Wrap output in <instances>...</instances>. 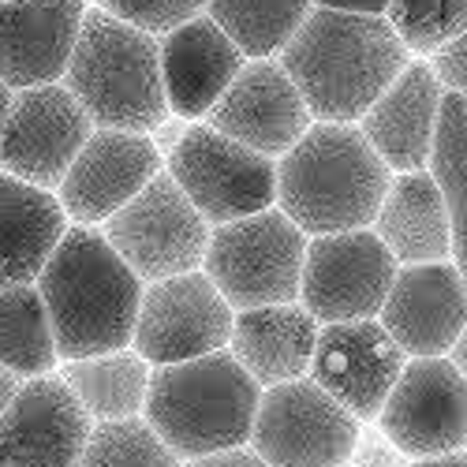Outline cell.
Listing matches in <instances>:
<instances>
[{"label": "cell", "mask_w": 467, "mask_h": 467, "mask_svg": "<svg viewBox=\"0 0 467 467\" xmlns=\"http://www.w3.org/2000/svg\"><path fill=\"white\" fill-rule=\"evenodd\" d=\"M232 322H236V310L202 269L153 281L142 288L131 352H139L150 367L202 359L228 348Z\"/></svg>", "instance_id": "11"}, {"label": "cell", "mask_w": 467, "mask_h": 467, "mask_svg": "<svg viewBox=\"0 0 467 467\" xmlns=\"http://www.w3.org/2000/svg\"><path fill=\"white\" fill-rule=\"evenodd\" d=\"M183 467H269L254 449L240 445V449H224V452H210L199 460H187Z\"/></svg>", "instance_id": "34"}, {"label": "cell", "mask_w": 467, "mask_h": 467, "mask_svg": "<svg viewBox=\"0 0 467 467\" xmlns=\"http://www.w3.org/2000/svg\"><path fill=\"white\" fill-rule=\"evenodd\" d=\"M277 60L318 124H356L411 53L385 16L310 8Z\"/></svg>", "instance_id": "1"}, {"label": "cell", "mask_w": 467, "mask_h": 467, "mask_svg": "<svg viewBox=\"0 0 467 467\" xmlns=\"http://www.w3.org/2000/svg\"><path fill=\"white\" fill-rule=\"evenodd\" d=\"M161 87L169 112L180 120H202L232 87V79L244 71L247 57L232 46V37L210 19L199 16L176 30H169L161 42Z\"/></svg>", "instance_id": "21"}, {"label": "cell", "mask_w": 467, "mask_h": 467, "mask_svg": "<svg viewBox=\"0 0 467 467\" xmlns=\"http://www.w3.org/2000/svg\"><path fill=\"white\" fill-rule=\"evenodd\" d=\"M306 236L277 210L217 224L202 258V274L217 285L232 310L299 303Z\"/></svg>", "instance_id": "6"}, {"label": "cell", "mask_w": 467, "mask_h": 467, "mask_svg": "<svg viewBox=\"0 0 467 467\" xmlns=\"http://www.w3.org/2000/svg\"><path fill=\"white\" fill-rule=\"evenodd\" d=\"M463 449H467V445H463Z\"/></svg>", "instance_id": "41"}, {"label": "cell", "mask_w": 467, "mask_h": 467, "mask_svg": "<svg viewBox=\"0 0 467 467\" xmlns=\"http://www.w3.org/2000/svg\"><path fill=\"white\" fill-rule=\"evenodd\" d=\"M83 19L87 0H0V83L12 90L60 83Z\"/></svg>", "instance_id": "19"}, {"label": "cell", "mask_w": 467, "mask_h": 467, "mask_svg": "<svg viewBox=\"0 0 467 467\" xmlns=\"http://www.w3.org/2000/svg\"><path fill=\"white\" fill-rule=\"evenodd\" d=\"M389 172L356 124H310L277 161V210L303 236L370 228Z\"/></svg>", "instance_id": "3"}, {"label": "cell", "mask_w": 467, "mask_h": 467, "mask_svg": "<svg viewBox=\"0 0 467 467\" xmlns=\"http://www.w3.org/2000/svg\"><path fill=\"white\" fill-rule=\"evenodd\" d=\"M90 135L94 124L87 109L64 83L16 90L5 131H0V169L23 183L53 191Z\"/></svg>", "instance_id": "13"}, {"label": "cell", "mask_w": 467, "mask_h": 467, "mask_svg": "<svg viewBox=\"0 0 467 467\" xmlns=\"http://www.w3.org/2000/svg\"><path fill=\"white\" fill-rule=\"evenodd\" d=\"M340 467H348V463H340Z\"/></svg>", "instance_id": "40"}, {"label": "cell", "mask_w": 467, "mask_h": 467, "mask_svg": "<svg viewBox=\"0 0 467 467\" xmlns=\"http://www.w3.org/2000/svg\"><path fill=\"white\" fill-rule=\"evenodd\" d=\"M19 385H23V378H19V374H12L8 367H0V415H5V411H8V404L16 400Z\"/></svg>", "instance_id": "36"}, {"label": "cell", "mask_w": 467, "mask_h": 467, "mask_svg": "<svg viewBox=\"0 0 467 467\" xmlns=\"http://www.w3.org/2000/svg\"><path fill=\"white\" fill-rule=\"evenodd\" d=\"M64 232L67 213L53 191L0 169V288L34 285Z\"/></svg>", "instance_id": "24"}, {"label": "cell", "mask_w": 467, "mask_h": 467, "mask_svg": "<svg viewBox=\"0 0 467 467\" xmlns=\"http://www.w3.org/2000/svg\"><path fill=\"white\" fill-rule=\"evenodd\" d=\"M411 460L389 441L381 431H359L348 467H408Z\"/></svg>", "instance_id": "33"}, {"label": "cell", "mask_w": 467, "mask_h": 467, "mask_svg": "<svg viewBox=\"0 0 467 467\" xmlns=\"http://www.w3.org/2000/svg\"><path fill=\"white\" fill-rule=\"evenodd\" d=\"M378 431L408 460L467 445V378L449 356L408 359L378 411Z\"/></svg>", "instance_id": "12"}, {"label": "cell", "mask_w": 467, "mask_h": 467, "mask_svg": "<svg viewBox=\"0 0 467 467\" xmlns=\"http://www.w3.org/2000/svg\"><path fill=\"white\" fill-rule=\"evenodd\" d=\"M210 232V221L191 206L169 172H158L120 213L105 221V240L142 285L202 269Z\"/></svg>", "instance_id": "8"}, {"label": "cell", "mask_w": 467, "mask_h": 467, "mask_svg": "<svg viewBox=\"0 0 467 467\" xmlns=\"http://www.w3.org/2000/svg\"><path fill=\"white\" fill-rule=\"evenodd\" d=\"M385 19L408 53L434 57L467 30V0H389Z\"/></svg>", "instance_id": "30"}, {"label": "cell", "mask_w": 467, "mask_h": 467, "mask_svg": "<svg viewBox=\"0 0 467 467\" xmlns=\"http://www.w3.org/2000/svg\"><path fill=\"white\" fill-rule=\"evenodd\" d=\"M60 378L94 422H120V419H142L153 367L131 348H120V352L109 356L71 359L64 363Z\"/></svg>", "instance_id": "25"}, {"label": "cell", "mask_w": 467, "mask_h": 467, "mask_svg": "<svg viewBox=\"0 0 467 467\" xmlns=\"http://www.w3.org/2000/svg\"><path fill=\"white\" fill-rule=\"evenodd\" d=\"M449 359L456 363V370L467 378V326H463V333L456 337V344H452V352H449Z\"/></svg>", "instance_id": "38"}, {"label": "cell", "mask_w": 467, "mask_h": 467, "mask_svg": "<svg viewBox=\"0 0 467 467\" xmlns=\"http://www.w3.org/2000/svg\"><path fill=\"white\" fill-rule=\"evenodd\" d=\"M12 98L16 90L8 83H0V131H5V120H8V109H12Z\"/></svg>", "instance_id": "39"}, {"label": "cell", "mask_w": 467, "mask_h": 467, "mask_svg": "<svg viewBox=\"0 0 467 467\" xmlns=\"http://www.w3.org/2000/svg\"><path fill=\"white\" fill-rule=\"evenodd\" d=\"M64 87L87 109L94 128L153 135L172 116L161 87L158 37L112 19L101 8H87Z\"/></svg>", "instance_id": "5"}, {"label": "cell", "mask_w": 467, "mask_h": 467, "mask_svg": "<svg viewBox=\"0 0 467 467\" xmlns=\"http://www.w3.org/2000/svg\"><path fill=\"white\" fill-rule=\"evenodd\" d=\"M60 363L46 303L34 285L0 288V367L26 378H46Z\"/></svg>", "instance_id": "26"}, {"label": "cell", "mask_w": 467, "mask_h": 467, "mask_svg": "<svg viewBox=\"0 0 467 467\" xmlns=\"http://www.w3.org/2000/svg\"><path fill=\"white\" fill-rule=\"evenodd\" d=\"M310 0H210L206 16L251 60H277L310 16Z\"/></svg>", "instance_id": "27"}, {"label": "cell", "mask_w": 467, "mask_h": 467, "mask_svg": "<svg viewBox=\"0 0 467 467\" xmlns=\"http://www.w3.org/2000/svg\"><path fill=\"white\" fill-rule=\"evenodd\" d=\"M445 87L431 60H408L389 90L363 112L359 131L389 172H415L431 165Z\"/></svg>", "instance_id": "20"}, {"label": "cell", "mask_w": 467, "mask_h": 467, "mask_svg": "<svg viewBox=\"0 0 467 467\" xmlns=\"http://www.w3.org/2000/svg\"><path fill=\"white\" fill-rule=\"evenodd\" d=\"M315 8L326 12H352V16H385L389 0H310Z\"/></svg>", "instance_id": "35"}, {"label": "cell", "mask_w": 467, "mask_h": 467, "mask_svg": "<svg viewBox=\"0 0 467 467\" xmlns=\"http://www.w3.org/2000/svg\"><path fill=\"white\" fill-rule=\"evenodd\" d=\"M378 322L408 359L449 356L467 326V285L456 262L400 265Z\"/></svg>", "instance_id": "17"}, {"label": "cell", "mask_w": 467, "mask_h": 467, "mask_svg": "<svg viewBox=\"0 0 467 467\" xmlns=\"http://www.w3.org/2000/svg\"><path fill=\"white\" fill-rule=\"evenodd\" d=\"M397 269V258L370 228L310 236L299 277V303L318 318V326L378 318Z\"/></svg>", "instance_id": "10"}, {"label": "cell", "mask_w": 467, "mask_h": 467, "mask_svg": "<svg viewBox=\"0 0 467 467\" xmlns=\"http://www.w3.org/2000/svg\"><path fill=\"white\" fill-rule=\"evenodd\" d=\"M431 176L438 180L445 206H449V232H452V262L467 285V101L445 90L438 135L431 150Z\"/></svg>", "instance_id": "28"}, {"label": "cell", "mask_w": 467, "mask_h": 467, "mask_svg": "<svg viewBox=\"0 0 467 467\" xmlns=\"http://www.w3.org/2000/svg\"><path fill=\"white\" fill-rule=\"evenodd\" d=\"M359 438V419L310 378L262 389L251 449L269 467H340Z\"/></svg>", "instance_id": "9"}, {"label": "cell", "mask_w": 467, "mask_h": 467, "mask_svg": "<svg viewBox=\"0 0 467 467\" xmlns=\"http://www.w3.org/2000/svg\"><path fill=\"white\" fill-rule=\"evenodd\" d=\"M34 288L46 303L64 363L131 348L146 285L116 254L101 228L67 224Z\"/></svg>", "instance_id": "2"}, {"label": "cell", "mask_w": 467, "mask_h": 467, "mask_svg": "<svg viewBox=\"0 0 467 467\" xmlns=\"http://www.w3.org/2000/svg\"><path fill=\"white\" fill-rule=\"evenodd\" d=\"M158 172H165V165L150 135L94 128L79 158L60 180L57 199L67 221L98 228L120 213Z\"/></svg>", "instance_id": "14"}, {"label": "cell", "mask_w": 467, "mask_h": 467, "mask_svg": "<svg viewBox=\"0 0 467 467\" xmlns=\"http://www.w3.org/2000/svg\"><path fill=\"white\" fill-rule=\"evenodd\" d=\"M408 356L400 344L381 329L378 318L329 322L318 329L315 359L306 378L348 408L359 422H374L389 389L397 385Z\"/></svg>", "instance_id": "15"}, {"label": "cell", "mask_w": 467, "mask_h": 467, "mask_svg": "<svg viewBox=\"0 0 467 467\" xmlns=\"http://www.w3.org/2000/svg\"><path fill=\"white\" fill-rule=\"evenodd\" d=\"M94 419L64 378H26L0 415V467H79Z\"/></svg>", "instance_id": "16"}, {"label": "cell", "mask_w": 467, "mask_h": 467, "mask_svg": "<svg viewBox=\"0 0 467 467\" xmlns=\"http://www.w3.org/2000/svg\"><path fill=\"white\" fill-rule=\"evenodd\" d=\"M370 232L389 247L397 265H426L452 258L449 206L431 169L397 172L389 180Z\"/></svg>", "instance_id": "23"}, {"label": "cell", "mask_w": 467, "mask_h": 467, "mask_svg": "<svg viewBox=\"0 0 467 467\" xmlns=\"http://www.w3.org/2000/svg\"><path fill=\"white\" fill-rule=\"evenodd\" d=\"M206 124L251 146L262 158H285L315 124V116L303 105L281 60H247L221 101L210 109Z\"/></svg>", "instance_id": "18"}, {"label": "cell", "mask_w": 467, "mask_h": 467, "mask_svg": "<svg viewBox=\"0 0 467 467\" xmlns=\"http://www.w3.org/2000/svg\"><path fill=\"white\" fill-rule=\"evenodd\" d=\"M165 172L213 228L262 213L277 202V161L210 124H191L180 131Z\"/></svg>", "instance_id": "7"}, {"label": "cell", "mask_w": 467, "mask_h": 467, "mask_svg": "<svg viewBox=\"0 0 467 467\" xmlns=\"http://www.w3.org/2000/svg\"><path fill=\"white\" fill-rule=\"evenodd\" d=\"M258 400L262 385L224 348L202 359L153 367L142 419L180 460H199L247 445Z\"/></svg>", "instance_id": "4"}, {"label": "cell", "mask_w": 467, "mask_h": 467, "mask_svg": "<svg viewBox=\"0 0 467 467\" xmlns=\"http://www.w3.org/2000/svg\"><path fill=\"white\" fill-rule=\"evenodd\" d=\"M431 67H434V75L441 79V87L449 94H456V98L467 101V30L456 37V42L441 46L431 57Z\"/></svg>", "instance_id": "32"}, {"label": "cell", "mask_w": 467, "mask_h": 467, "mask_svg": "<svg viewBox=\"0 0 467 467\" xmlns=\"http://www.w3.org/2000/svg\"><path fill=\"white\" fill-rule=\"evenodd\" d=\"M318 318L303 303L236 310L228 352L262 389L306 378L318 344Z\"/></svg>", "instance_id": "22"}, {"label": "cell", "mask_w": 467, "mask_h": 467, "mask_svg": "<svg viewBox=\"0 0 467 467\" xmlns=\"http://www.w3.org/2000/svg\"><path fill=\"white\" fill-rule=\"evenodd\" d=\"M408 467H467V452H445V456H426V460H411Z\"/></svg>", "instance_id": "37"}, {"label": "cell", "mask_w": 467, "mask_h": 467, "mask_svg": "<svg viewBox=\"0 0 467 467\" xmlns=\"http://www.w3.org/2000/svg\"><path fill=\"white\" fill-rule=\"evenodd\" d=\"M206 5L210 0H94V8L153 37H165L169 30L206 16Z\"/></svg>", "instance_id": "31"}, {"label": "cell", "mask_w": 467, "mask_h": 467, "mask_svg": "<svg viewBox=\"0 0 467 467\" xmlns=\"http://www.w3.org/2000/svg\"><path fill=\"white\" fill-rule=\"evenodd\" d=\"M79 467H180V456L153 434L146 419L94 422Z\"/></svg>", "instance_id": "29"}]
</instances>
